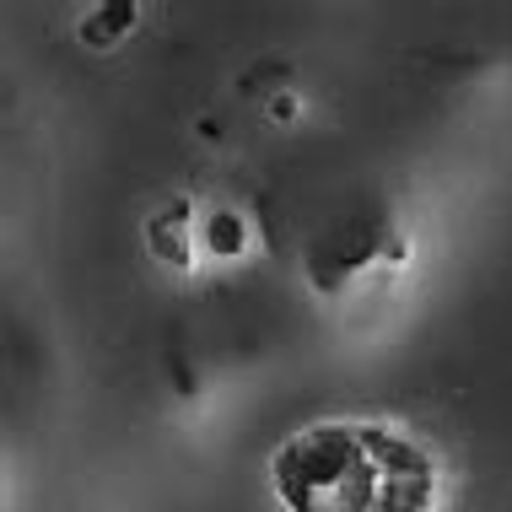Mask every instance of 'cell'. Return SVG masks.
<instances>
[{"label":"cell","instance_id":"6da1fadb","mask_svg":"<svg viewBox=\"0 0 512 512\" xmlns=\"http://www.w3.org/2000/svg\"><path fill=\"white\" fill-rule=\"evenodd\" d=\"M286 512H437V453L389 415H329L270 453Z\"/></svg>","mask_w":512,"mask_h":512}]
</instances>
